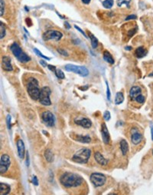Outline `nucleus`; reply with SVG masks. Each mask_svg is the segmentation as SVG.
<instances>
[{
    "label": "nucleus",
    "instance_id": "nucleus-36",
    "mask_svg": "<svg viewBox=\"0 0 153 195\" xmlns=\"http://www.w3.org/2000/svg\"><path fill=\"white\" fill-rule=\"evenodd\" d=\"M106 84H107V99L109 101H110V98H111V94H110V90H109V85H108V82L107 81H106Z\"/></svg>",
    "mask_w": 153,
    "mask_h": 195
},
{
    "label": "nucleus",
    "instance_id": "nucleus-20",
    "mask_svg": "<svg viewBox=\"0 0 153 195\" xmlns=\"http://www.w3.org/2000/svg\"><path fill=\"white\" fill-rule=\"evenodd\" d=\"M120 150H121L123 155H126L127 154V152H128V150H129L128 143L124 139H123L121 142H120Z\"/></svg>",
    "mask_w": 153,
    "mask_h": 195
},
{
    "label": "nucleus",
    "instance_id": "nucleus-19",
    "mask_svg": "<svg viewBox=\"0 0 153 195\" xmlns=\"http://www.w3.org/2000/svg\"><path fill=\"white\" fill-rule=\"evenodd\" d=\"M10 190L11 188L9 185L4 183L0 184V194L1 195H6L9 194Z\"/></svg>",
    "mask_w": 153,
    "mask_h": 195
},
{
    "label": "nucleus",
    "instance_id": "nucleus-8",
    "mask_svg": "<svg viewBox=\"0 0 153 195\" xmlns=\"http://www.w3.org/2000/svg\"><path fill=\"white\" fill-rule=\"evenodd\" d=\"M63 35L61 32L57 31V30H48L44 32L42 38L44 41H49V40H55L58 41L62 38Z\"/></svg>",
    "mask_w": 153,
    "mask_h": 195
},
{
    "label": "nucleus",
    "instance_id": "nucleus-18",
    "mask_svg": "<svg viewBox=\"0 0 153 195\" xmlns=\"http://www.w3.org/2000/svg\"><path fill=\"white\" fill-rule=\"evenodd\" d=\"M146 54H147V50L142 46H140L138 47V48H137V49H136V51H135L136 56L137 57V58H138V59H141L142 57L146 56Z\"/></svg>",
    "mask_w": 153,
    "mask_h": 195
},
{
    "label": "nucleus",
    "instance_id": "nucleus-48",
    "mask_svg": "<svg viewBox=\"0 0 153 195\" xmlns=\"http://www.w3.org/2000/svg\"><path fill=\"white\" fill-rule=\"evenodd\" d=\"M125 49H127V50H129H129H131L132 49V47L131 46H127L126 48H125Z\"/></svg>",
    "mask_w": 153,
    "mask_h": 195
},
{
    "label": "nucleus",
    "instance_id": "nucleus-31",
    "mask_svg": "<svg viewBox=\"0 0 153 195\" xmlns=\"http://www.w3.org/2000/svg\"><path fill=\"white\" fill-rule=\"evenodd\" d=\"M34 51L36 53V55H38L39 57H41V58H43V59H46V60H50V58H48V57H47V56H45V55H44L43 54L41 53V51H39V50H38V49H36V48H34Z\"/></svg>",
    "mask_w": 153,
    "mask_h": 195
},
{
    "label": "nucleus",
    "instance_id": "nucleus-12",
    "mask_svg": "<svg viewBox=\"0 0 153 195\" xmlns=\"http://www.w3.org/2000/svg\"><path fill=\"white\" fill-rule=\"evenodd\" d=\"M101 135H102L103 142H104V144H109L110 137H109L108 128H107V125H106L105 123H103L102 126H101Z\"/></svg>",
    "mask_w": 153,
    "mask_h": 195
},
{
    "label": "nucleus",
    "instance_id": "nucleus-41",
    "mask_svg": "<svg viewBox=\"0 0 153 195\" xmlns=\"http://www.w3.org/2000/svg\"><path fill=\"white\" fill-rule=\"evenodd\" d=\"M48 68L49 70H51V71H53L54 73L55 72V71H56V67L54 65H48Z\"/></svg>",
    "mask_w": 153,
    "mask_h": 195
},
{
    "label": "nucleus",
    "instance_id": "nucleus-35",
    "mask_svg": "<svg viewBox=\"0 0 153 195\" xmlns=\"http://www.w3.org/2000/svg\"><path fill=\"white\" fill-rule=\"evenodd\" d=\"M110 118H111V115H110V112H109V111L105 112L104 114H103V118H104L105 121L108 122V121H109V119H110Z\"/></svg>",
    "mask_w": 153,
    "mask_h": 195
},
{
    "label": "nucleus",
    "instance_id": "nucleus-25",
    "mask_svg": "<svg viewBox=\"0 0 153 195\" xmlns=\"http://www.w3.org/2000/svg\"><path fill=\"white\" fill-rule=\"evenodd\" d=\"M124 101V95L122 92H117L116 95V98H115V104L116 105H120Z\"/></svg>",
    "mask_w": 153,
    "mask_h": 195
},
{
    "label": "nucleus",
    "instance_id": "nucleus-40",
    "mask_svg": "<svg viewBox=\"0 0 153 195\" xmlns=\"http://www.w3.org/2000/svg\"><path fill=\"white\" fill-rule=\"evenodd\" d=\"M74 28H75V29H77V30H78V31H79V32H80V33H81V34L83 35V36L85 37V38H87V39H88V37L87 36V35L85 34V32H83V30L81 29H80V27L77 26V25H74Z\"/></svg>",
    "mask_w": 153,
    "mask_h": 195
},
{
    "label": "nucleus",
    "instance_id": "nucleus-3",
    "mask_svg": "<svg viewBox=\"0 0 153 195\" xmlns=\"http://www.w3.org/2000/svg\"><path fill=\"white\" fill-rule=\"evenodd\" d=\"M91 155V151L89 148H81L78 150L72 157L73 161L78 164L87 163Z\"/></svg>",
    "mask_w": 153,
    "mask_h": 195
},
{
    "label": "nucleus",
    "instance_id": "nucleus-38",
    "mask_svg": "<svg viewBox=\"0 0 153 195\" xmlns=\"http://www.w3.org/2000/svg\"><path fill=\"white\" fill-rule=\"evenodd\" d=\"M32 182L34 185H35V186L38 185V178H37V177L35 175L32 176Z\"/></svg>",
    "mask_w": 153,
    "mask_h": 195
},
{
    "label": "nucleus",
    "instance_id": "nucleus-4",
    "mask_svg": "<svg viewBox=\"0 0 153 195\" xmlns=\"http://www.w3.org/2000/svg\"><path fill=\"white\" fill-rule=\"evenodd\" d=\"M66 71H71L79 75L82 76V77H86L89 75V71L88 69L84 66H80V65H72V64H68L64 66Z\"/></svg>",
    "mask_w": 153,
    "mask_h": 195
},
{
    "label": "nucleus",
    "instance_id": "nucleus-30",
    "mask_svg": "<svg viewBox=\"0 0 153 195\" xmlns=\"http://www.w3.org/2000/svg\"><path fill=\"white\" fill-rule=\"evenodd\" d=\"M131 2V0H118L117 2V4H118V6H122V5H127V7H129V3Z\"/></svg>",
    "mask_w": 153,
    "mask_h": 195
},
{
    "label": "nucleus",
    "instance_id": "nucleus-45",
    "mask_svg": "<svg viewBox=\"0 0 153 195\" xmlns=\"http://www.w3.org/2000/svg\"><path fill=\"white\" fill-rule=\"evenodd\" d=\"M81 1H82L83 3H84V4H87H87H89V3H90V1H91V0H81Z\"/></svg>",
    "mask_w": 153,
    "mask_h": 195
},
{
    "label": "nucleus",
    "instance_id": "nucleus-26",
    "mask_svg": "<svg viewBox=\"0 0 153 195\" xmlns=\"http://www.w3.org/2000/svg\"><path fill=\"white\" fill-rule=\"evenodd\" d=\"M89 38L91 40V45H92L93 49H96L97 46H98V40L96 37L92 34V33H89Z\"/></svg>",
    "mask_w": 153,
    "mask_h": 195
},
{
    "label": "nucleus",
    "instance_id": "nucleus-23",
    "mask_svg": "<svg viewBox=\"0 0 153 195\" xmlns=\"http://www.w3.org/2000/svg\"><path fill=\"white\" fill-rule=\"evenodd\" d=\"M103 59L105 61L108 62L109 64H114V59L113 58V56L111 55V54L109 53L108 51H105L103 52Z\"/></svg>",
    "mask_w": 153,
    "mask_h": 195
},
{
    "label": "nucleus",
    "instance_id": "nucleus-50",
    "mask_svg": "<svg viewBox=\"0 0 153 195\" xmlns=\"http://www.w3.org/2000/svg\"><path fill=\"white\" fill-rule=\"evenodd\" d=\"M152 154H153V151H152Z\"/></svg>",
    "mask_w": 153,
    "mask_h": 195
},
{
    "label": "nucleus",
    "instance_id": "nucleus-42",
    "mask_svg": "<svg viewBox=\"0 0 153 195\" xmlns=\"http://www.w3.org/2000/svg\"><path fill=\"white\" fill-rule=\"evenodd\" d=\"M137 19V16L136 15H130L129 16H127L126 20H131V19Z\"/></svg>",
    "mask_w": 153,
    "mask_h": 195
},
{
    "label": "nucleus",
    "instance_id": "nucleus-6",
    "mask_svg": "<svg viewBox=\"0 0 153 195\" xmlns=\"http://www.w3.org/2000/svg\"><path fill=\"white\" fill-rule=\"evenodd\" d=\"M90 180L95 188H99L106 183L107 178L103 174L95 172V173H92L90 174Z\"/></svg>",
    "mask_w": 153,
    "mask_h": 195
},
{
    "label": "nucleus",
    "instance_id": "nucleus-28",
    "mask_svg": "<svg viewBox=\"0 0 153 195\" xmlns=\"http://www.w3.org/2000/svg\"><path fill=\"white\" fill-rule=\"evenodd\" d=\"M54 74H55V75H56L57 78H59V79H64V78H65L64 74V72L61 71V69H56V71H55Z\"/></svg>",
    "mask_w": 153,
    "mask_h": 195
},
{
    "label": "nucleus",
    "instance_id": "nucleus-32",
    "mask_svg": "<svg viewBox=\"0 0 153 195\" xmlns=\"http://www.w3.org/2000/svg\"><path fill=\"white\" fill-rule=\"evenodd\" d=\"M4 10H5V3L3 0H0V15L3 16V13H4Z\"/></svg>",
    "mask_w": 153,
    "mask_h": 195
},
{
    "label": "nucleus",
    "instance_id": "nucleus-27",
    "mask_svg": "<svg viewBox=\"0 0 153 195\" xmlns=\"http://www.w3.org/2000/svg\"><path fill=\"white\" fill-rule=\"evenodd\" d=\"M114 1L113 0H104L103 2V5L104 6L106 9H111L113 5Z\"/></svg>",
    "mask_w": 153,
    "mask_h": 195
},
{
    "label": "nucleus",
    "instance_id": "nucleus-14",
    "mask_svg": "<svg viewBox=\"0 0 153 195\" xmlns=\"http://www.w3.org/2000/svg\"><path fill=\"white\" fill-rule=\"evenodd\" d=\"M17 149H18V154L21 159H23L25 157V144L22 139H19L17 141Z\"/></svg>",
    "mask_w": 153,
    "mask_h": 195
},
{
    "label": "nucleus",
    "instance_id": "nucleus-21",
    "mask_svg": "<svg viewBox=\"0 0 153 195\" xmlns=\"http://www.w3.org/2000/svg\"><path fill=\"white\" fill-rule=\"evenodd\" d=\"M76 140L77 142H81V143H85V144L90 143L91 142V138L89 135H77L76 138Z\"/></svg>",
    "mask_w": 153,
    "mask_h": 195
},
{
    "label": "nucleus",
    "instance_id": "nucleus-9",
    "mask_svg": "<svg viewBox=\"0 0 153 195\" xmlns=\"http://www.w3.org/2000/svg\"><path fill=\"white\" fill-rule=\"evenodd\" d=\"M10 164H11L10 157L6 154H3L1 156V160H0V173L1 174H5L9 170Z\"/></svg>",
    "mask_w": 153,
    "mask_h": 195
},
{
    "label": "nucleus",
    "instance_id": "nucleus-11",
    "mask_svg": "<svg viewBox=\"0 0 153 195\" xmlns=\"http://www.w3.org/2000/svg\"><path fill=\"white\" fill-rule=\"evenodd\" d=\"M142 135L138 132V130L136 128H133L132 130V143L136 145V144H139L142 142Z\"/></svg>",
    "mask_w": 153,
    "mask_h": 195
},
{
    "label": "nucleus",
    "instance_id": "nucleus-47",
    "mask_svg": "<svg viewBox=\"0 0 153 195\" xmlns=\"http://www.w3.org/2000/svg\"><path fill=\"white\" fill-rule=\"evenodd\" d=\"M151 134H152V140L153 141V127H151Z\"/></svg>",
    "mask_w": 153,
    "mask_h": 195
},
{
    "label": "nucleus",
    "instance_id": "nucleus-15",
    "mask_svg": "<svg viewBox=\"0 0 153 195\" xmlns=\"http://www.w3.org/2000/svg\"><path fill=\"white\" fill-rule=\"evenodd\" d=\"M2 65H3V68L5 71H12V65L11 63V59L9 56H4L3 58V61H2Z\"/></svg>",
    "mask_w": 153,
    "mask_h": 195
},
{
    "label": "nucleus",
    "instance_id": "nucleus-7",
    "mask_svg": "<svg viewBox=\"0 0 153 195\" xmlns=\"http://www.w3.org/2000/svg\"><path fill=\"white\" fill-rule=\"evenodd\" d=\"M41 120L48 127H54L55 124V118L50 111H45L41 114Z\"/></svg>",
    "mask_w": 153,
    "mask_h": 195
},
{
    "label": "nucleus",
    "instance_id": "nucleus-49",
    "mask_svg": "<svg viewBox=\"0 0 153 195\" xmlns=\"http://www.w3.org/2000/svg\"><path fill=\"white\" fill-rule=\"evenodd\" d=\"M148 76H149V77H153V71H152V73L149 74V75H148Z\"/></svg>",
    "mask_w": 153,
    "mask_h": 195
},
{
    "label": "nucleus",
    "instance_id": "nucleus-1",
    "mask_svg": "<svg viewBox=\"0 0 153 195\" xmlns=\"http://www.w3.org/2000/svg\"><path fill=\"white\" fill-rule=\"evenodd\" d=\"M83 181V179L81 176L73 172H65L60 177V183L67 188L79 187Z\"/></svg>",
    "mask_w": 153,
    "mask_h": 195
},
{
    "label": "nucleus",
    "instance_id": "nucleus-17",
    "mask_svg": "<svg viewBox=\"0 0 153 195\" xmlns=\"http://www.w3.org/2000/svg\"><path fill=\"white\" fill-rule=\"evenodd\" d=\"M10 50H11L12 54H13L16 58H18V57L23 52L22 49H21V47H20L16 42H14V43L10 46Z\"/></svg>",
    "mask_w": 153,
    "mask_h": 195
},
{
    "label": "nucleus",
    "instance_id": "nucleus-29",
    "mask_svg": "<svg viewBox=\"0 0 153 195\" xmlns=\"http://www.w3.org/2000/svg\"><path fill=\"white\" fill-rule=\"evenodd\" d=\"M5 35V28L4 26V25L3 24V22H1L0 25V39H3Z\"/></svg>",
    "mask_w": 153,
    "mask_h": 195
},
{
    "label": "nucleus",
    "instance_id": "nucleus-37",
    "mask_svg": "<svg viewBox=\"0 0 153 195\" xmlns=\"http://www.w3.org/2000/svg\"><path fill=\"white\" fill-rule=\"evenodd\" d=\"M6 124H7V127L9 129H11V115H8L7 118H6Z\"/></svg>",
    "mask_w": 153,
    "mask_h": 195
},
{
    "label": "nucleus",
    "instance_id": "nucleus-46",
    "mask_svg": "<svg viewBox=\"0 0 153 195\" xmlns=\"http://www.w3.org/2000/svg\"><path fill=\"white\" fill-rule=\"evenodd\" d=\"M64 25H65V26L67 27V29H70V28H71V25H69V23H68V22H64Z\"/></svg>",
    "mask_w": 153,
    "mask_h": 195
},
{
    "label": "nucleus",
    "instance_id": "nucleus-16",
    "mask_svg": "<svg viewBox=\"0 0 153 195\" xmlns=\"http://www.w3.org/2000/svg\"><path fill=\"white\" fill-rule=\"evenodd\" d=\"M94 159L97 163L102 166H106L108 163V161L100 154V152H96L94 153Z\"/></svg>",
    "mask_w": 153,
    "mask_h": 195
},
{
    "label": "nucleus",
    "instance_id": "nucleus-34",
    "mask_svg": "<svg viewBox=\"0 0 153 195\" xmlns=\"http://www.w3.org/2000/svg\"><path fill=\"white\" fill-rule=\"evenodd\" d=\"M58 53L61 54V55H63V56H66V57L69 56V54H68V52L66 51V50H64V49H58Z\"/></svg>",
    "mask_w": 153,
    "mask_h": 195
},
{
    "label": "nucleus",
    "instance_id": "nucleus-5",
    "mask_svg": "<svg viewBox=\"0 0 153 195\" xmlns=\"http://www.w3.org/2000/svg\"><path fill=\"white\" fill-rule=\"evenodd\" d=\"M51 88L48 86H44L41 89L40 93V97H39V102L41 105L49 106L51 105V99H50V95H51Z\"/></svg>",
    "mask_w": 153,
    "mask_h": 195
},
{
    "label": "nucleus",
    "instance_id": "nucleus-13",
    "mask_svg": "<svg viewBox=\"0 0 153 195\" xmlns=\"http://www.w3.org/2000/svg\"><path fill=\"white\" fill-rule=\"evenodd\" d=\"M140 95H142V89L139 86H133L129 91V96L131 98L132 100L136 101V98Z\"/></svg>",
    "mask_w": 153,
    "mask_h": 195
},
{
    "label": "nucleus",
    "instance_id": "nucleus-33",
    "mask_svg": "<svg viewBox=\"0 0 153 195\" xmlns=\"http://www.w3.org/2000/svg\"><path fill=\"white\" fill-rule=\"evenodd\" d=\"M145 100H146V99H145V97H144L142 95H140L139 96H138L136 99V102L138 103H140V104H142V103L145 102Z\"/></svg>",
    "mask_w": 153,
    "mask_h": 195
},
{
    "label": "nucleus",
    "instance_id": "nucleus-39",
    "mask_svg": "<svg viewBox=\"0 0 153 195\" xmlns=\"http://www.w3.org/2000/svg\"><path fill=\"white\" fill-rule=\"evenodd\" d=\"M136 30H137V27H136V28H135L134 29L129 30V32H128V34H127V35H128V36H129V37H132V35H133L135 34V33H136Z\"/></svg>",
    "mask_w": 153,
    "mask_h": 195
},
{
    "label": "nucleus",
    "instance_id": "nucleus-44",
    "mask_svg": "<svg viewBox=\"0 0 153 195\" xmlns=\"http://www.w3.org/2000/svg\"><path fill=\"white\" fill-rule=\"evenodd\" d=\"M40 63H41L42 65L44 66V67H46V66H48V65H47L46 62H45L44 61H43V60H40Z\"/></svg>",
    "mask_w": 153,
    "mask_h": 195
},
{
    "label": "nucleus",
    "instance_id": "nucleus-2",
    "mask_svg": "<svg viewBox=\"0 0 153 195\" xmlns=\"http://www.w3.org/2000/svg\"><path fill=\"white\" fill-rule=\"evenodd\" d=\"M39 82L36 78H29L27 83V91L32 99L38 100L40 97L41 89L39 88Z\"/></svg>",
    "mask_w": 153,
    "mask_h": 195
},
{
    "label": "nucleus",
    "instance_id": "nucleus-22",
    "mask_svg": "<svg viewBox=\"0 0 153 195\" xmlns=\"http://www.w3.org/2000/svg\"><path fill=\"white\" fill-rule=\"evenodd\" d=\"M44 155L48 162H52L54 161V154L51 149H46L44 151Z\"/></svg>",
    "mask_w": 153,
    "mask_h": 195
},
{
    "label": "nucleus",
    "instance_id": "nucleus-10",
    "mask_svg": "<svg viewBox=\"0 0 153 195\" xmlns=\"http://www.w3.org/2000/svg\"><path fill=\"white\" fill-rule=\"evenodd\" d=\"M74 123L84 128H90L92 126V122L89 118L83 117L76 118L74 119Z\"/></svg>",
    "mask_w": 153,
    "mask_h": 195
},
{
    "label": "nucleus",
    "instance_id": "nucleus-24",
    "mask_svg": "<svg viewBox=\"0 0 153 195\" xmlns=\"http://www.w3.org/2000/svg\"><path fill=\"white\" fill-rule=\"evenodd\" d=\"M17 59L20 62H22V63H26L28 61H29L31 60V58H30L28 55L25 53V52H22L19 56L18 57Z\"/></svg>",
    "mask_w": 153,
    "mask_h": 195
},
{
    "label": "nucleus",
    "instance_id": "nucleus-43",
    "mask_svg": "<svg viewBox=\"0 0 153 195\" xmlns=\"http://www.w3.org/2000/svg\"><path fill=\"white\" fill-rule=\"evenodd\" d=\"M29 154H28V152L27 151L26 153V166L27 167H28L29 166Z\"/></svg>",
    "mask_w": 153,
    "mask_h": 195
}]
</instances>
